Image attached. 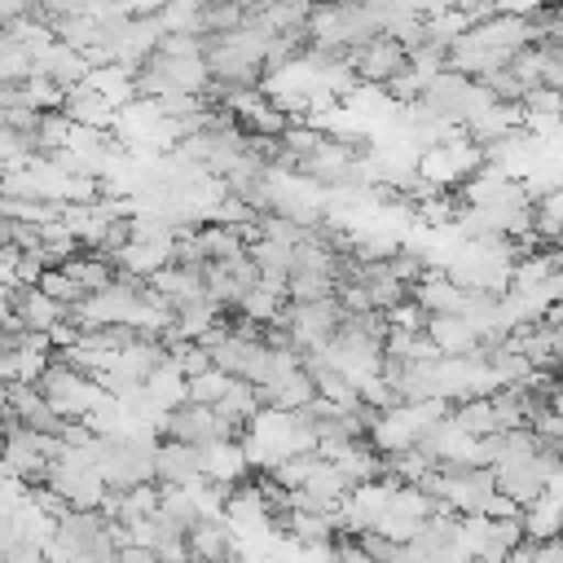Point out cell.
Masks as SVG:
<instances>
[{
    "mask_svg": "<svg viewBox=\"0 0 563 563\" xmlns=\"http://www.w3.org/2000/svg\"><path fill=\"white\" fill-rule=\"evenodd\" d=\"M519 537H523V519H519V515H488L484 541H479L475 559H484V563H506V554H510V545H515Z\"/></svg>",
    "mask_w": 563,
    "mask_h": 563,
    "instance_id": "30bf717a",
    "label": "cell"
},
{
    "mask_svg": "<svg viewBox=\"0 0 563 563\" xmlns=\"http://www.w3.org/2000/svg\"><path fill=\"white\" fill-rule=\"evenodd\" d=\"M422 330H427V339H431L440 352H475V347H479V334L466 325L462 312H427Z\"/></svg>",
    "mask_w": 563,
    "mask_h": 563,
    "instance_id": "ba28073f",
    "label": "cell"
},
{
    "mask_svg": "<svg viewBox=\"0 0 563 563\" xmlns=\"http://www.w3.org/2000/svg\"><path fill=\"white\" fill-rule=\"evenodd\" d=\"M202 471H198V444H185V440H154L150 449V479L154 484H194Z\"/></svg>",
    "mask_w": 563,
    "mask_h": 563,
    "instance_id": "277c9868",
    "label": "cell"
},
{
    "mask_svg": "<svg viewBox=\"0 0 563 563\" xmlns=\"http://www.w3.org/2000/svg\"><path fill=\"white\" fill-rule=\"evenodd\" d=\"M229 378H233V374H224L220 365H207L202 374H189V378H185V400L216 405V400H220V391L229 387Z\"/></svg>",
    "mask_w": 563,
    "mask_h": 563,
    "instance_id": "ac0fdd59",
    "label": "cell"
},
{
    "mask_svg": "<svg viewBox=\"0 0 563 563\" xmlns=\"http://www.w3.org/2000/svg\"><path fill=\"white\" fill-rule=\"evenodd\" d=\"M347 62H352V70H356L361 84H387L409 62V48L400 40H391V35L378 31L369 40H361L356 48H347Z\"/></svg>",
    "mask_w": 563,
    "mask_h": 563,
    "instance_id": "3957f363",
    "label": "cell"
},
{
    "mask_svg": "<svg viewBox=\"0 0 563 563\" xmlns=\"http://www.w3.org/2000/svg\"><path fill=\"white\" fill-rule=\"evenodd\" d=\"M35 9H40V0H0V26L26 18V13H35Z\"/></svg>",
    "mask_w": 563,
    "mask_h": 563,
    "instance_id": "7402d4cb",
    "label": "cell"
},
{
    "mask_svg": "<svg viewBox=\"0 0 563 563\" xmlns=\"http://www.w3.org/2000/svg\"><path fill=\"white\" fill-rule=\"evenodd\" d=\"M158 435H172V440H185V444H211V440L238 435V427L224 422V418L216 413V405L180 400V405H172V409L158 418Z\"/></svg>",
    "mask_w": 563,
    "mask_h": 563,
    "instance_id": "7a4b0ae2",
    "label": "cell"
},
{
    "mask_svg": "<svg viewBox=\"0 0 563 563\" xmlns=\"http://www.w3.org/2000/svg\"><path fill=\"white\" fill-rule=\"evenodd\" d=\"M216 413L224 418V422H233L238 427V435L246 431V422L260 413V400H255V387H251V378H229V387L220 391V400H216Z\"/></svg>",
    "mask_w": 563,
    "mask_h": 563,
    "instance_id": "8fae6325",
    "label": "cell"
},
{
    "mask_svg": "<svg viewBox=\"0 0 563 563\" xmlns=\"http://www.w3.org/2000/svg\"><path fill=\"white\" fill-rule=\"evenodd\" d=\"M57 110H62L70 123H88V128H101V132H110V128H114V106H110L97 88H88V84L66 88Z\"/></svg>",
    "mask_w": 563,
    "mask_h": 563,
    "instance_id": "52a82bcc",
    "label": "cell"
},
{
    "mask_svg": "<svg viewBox=\"0 0 563 563\" xmlns=\"http://www.w3.org/2000/svg\"><path fill=\"white\" fill-rule=\"evenodd\" d=\"M13 317L26 330H48L57 317H66V303H57L53 295H44L40 286H13Z\"/></svg>",
    "mask_w": 563,
    "mask_h": 563,
    "instance_id": "9c48e42d",
    "label": "cell"
},
{
    "mask_svg": "<svg viewBox=\"0 0 563 563\" xmlns=\"http://www.w3.org/2000/svg\"><path fill=\"white\" fill-rule=\"evenodd\" d=\"M22 92H26V101H31L35 110H57V106H62V88H57L48 75H35V70H31V75L22 79Z\"/></svg>",
    "mask_w": 563,
    "mask_h": 563,
    "instance_id": "ffe728a7",
    "label": "cell"
},
{
    "mask_svg": "<svg viewBox=\"0 0 563 563\" xmlns=\"http://www.w3.org/2000/svg\"><path fill=\"white\" fill-rule=\"evenodd\" d=\"M31 70H35V75H48V79H53V84L66 92V88L84 84V75H88V57H84L79 48L62 44V40L53 35V40H48V44H44V48L31 57Z\"/></svg>",
    "mask_w": 563,
    "mask_h": 563,
    "instance_id": "5b68a950",
    "label": "cell"
},
{
    "mask_svg": "<svg viewBox=\"0 0 563 563\" xmlns=\"http://www.w3.org/2000/svg\"><path fill=\"white\" fill-rule=\"evenodd\" d=\"M198 238H202V246H207V260H224V255L246 251V242H242V233H238L233 224L207 220V224H198Z\"/></svg>",
    "mask_w": 563,
    "mask_h": 563,
    "instance_id": "9a60e30c",
    "label": "cell"
},
{
    "mask_svg": "<svg viewBox=\"0 0 563 563\" xmlns=\"http://www.w3.org/2000/svg\"><path fill=\"white\" fill-rule=\"evenodd\" d=\"M0 475H4V453H0Z\"/></svg>",
    "mask_w": 563,
    "mask_h": 563,
    "instance_id": "603a6c76",
    "label": "cell"
},
{
    "mask_svg": "<svg viewBox=\"0 0 563 563\" xmlns=\"http://www.w3.org/2000/svg\"><path fill=\"white\" fill-rule=\"evenodd\" d=\"M246 255L255 260V268L260 273H290V246L286 242H273V238H255V242H246Z\"/></svg>",
    "mask_w": 563,
    "mask_h": 563,
    "instance_id": "2e32d148",
    "label": "cell"
},
{
    "mask_svg": "<svg viewBox=\"0 0 563 563\" xmlns=\"http://www.w3.org/2000/svg\"><path fill=\"white\" fill-rule=\"evenodd\" d=\"M282 303H286L282 295H273V290H264V286L255 282L251 290H242V299L233 303V312H242V317H251V321H260V325H264V321H273V317H277V308H282Z\"/></svg>",
    "mask_w": 563,
    "mask_h": 563,
    "instance_id": "e0dca14e",
    "label": "cell"
},
{
    "mask_svg": "<svg viewBox=\"0 0 563 563\" xmlns=\"http://www.w3.org/2000/svg\"><path fill=\"white\" fill-rule=\"evenodd\" d=\"M559 224H563V194L545 189L532 198V238L537 242H559Z\"/></svg>",
    "mask_w": 563,
    "mask_h": 563,
    "instance_id": "4fadbf2b",
    "label": "cell"
},
{
    "mask_svg": "<svg viewBox=\"0 0 563 563\" xmlns=\"http://www.w3.org/2000/svg\"><path fill=\"white\" fill-rule=\"evenodd\" d=\"M141 387H145V396H150L158 409H172V405L185 400V374H180L172 361H158V365L141 378Z\"/></svg>",
    "mask_w": 563,
    "mask_h": 563,
    "instance_id": "7c38bea8",
    "label": "cell"
},
{
    "mask_svg": "<svg viewBox=\"0 0 563 563\" xmlns=\"http://www.w3.org/2000/svg\"><path fill=\"white\" fill-rule=\"evenodd\" d=\"M383 317H387V325H400V330H422V321H427V308L418 303V299H400V303H391V308H383Z\"/></svg>",
    "mask_w": 563,
    "mask_h": 563,
    "instance_id": "44dd1931",
    "label": "cell"
},
{
    "mask_svg": "<svg viewBox=\"0 0 563 563\" xmlns=\"http://www.w3.org/2000/svg\"><path fill=\"white\" fill-rule=\"evenodd\" d=\"M35 387L44 391V400H48V405H53L62 418H84V413H88V409L101 400V383H97L92 374L75 369L70 361L53 356V352H48V365L40 369Z\"/></svg>",
    "mask_w": 563,
    "mask_h": 563,
    "instance_id": "6da1fadb",
    "label": "cell"
},
{
    "mask_svg": "<svg viewBox=\"0 0 563 563\" xmlns=\"http://www.w3.org/2000/svg\"><path fill=\"white\" fill-rule=\"evenodd\" d=\"M35 286H40L44 295H53L57 303H66V308H70V303H79V299L88 295V290H84V286L62 268V264H44V268H40V277H35Z\"/></svg>",
    "mask_w": 563,
    "mask_h": 563,
    "instance_id": "5bb4252c",
    "label": "cell"
},
{
    "mask_svg": "<svg viewBox=\"0 0 563 563\" xmlns=\"http://www.w3.org/2000/svg\"><path fill=\"white\" fill-rule=\"evenodd\" d=\"M475 79L488 88V97H493V101H519V97H523V79H519L510 66L484 70V75H475Z\"/></svg>",
    "mask_w": 563,
    "mask_h": 563,
    "instance_id": "d6986e66",
    "label": "cell"
},
{
    "mask_svg": "<svg viewBox=\"0 0 563 563\" xmlns=\"http://www.w3.org/2000/svg\"><path fill=\"white\" fill-rule=\"evenodd\" d=\"M462 295H466V286H457L444 268H431V264L422 268L418 282H409V299H418L427 312H457Z\"/></svg>",
    "mask_w": 563,
    "mask_h": 563,
    "instance_id": "8992f818",
    "label": "cell"
}]
</instances>
